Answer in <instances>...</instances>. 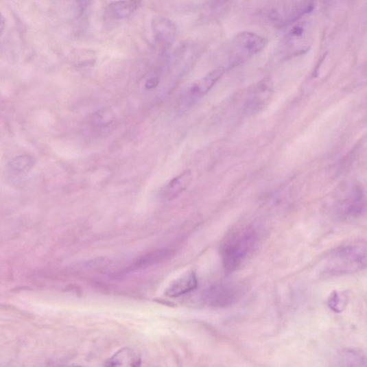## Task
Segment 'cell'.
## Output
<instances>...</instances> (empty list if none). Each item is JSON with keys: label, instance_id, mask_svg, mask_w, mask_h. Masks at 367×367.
<instances>
[{"label": "cell", "instance_id": "obj_16", "mask_svg": "<svg viewBox=\"0 0 367 367\" xmlns=\"http://www.w3.org/2000/svg\"><path fill=\"white\" fill-rule=\"evenodd\" d=\"M345 300L346 298L345 296L344 297V295H342L337 292H334L329 298L328 305L333 311L339 312L344 309Z\"/></svg>", "mask_w": 367, "mask_h": 367}, {"label": "cell", "instance_id": "obj_1", "mask_svg": "<svg viewBox=\"0 0 367 367\" xmlns=\"http://www.w3.org/2000/svg\"><path fill=\"white\" fill-rule=\"evenodd\" d=\"M367 268V246L351 244L330 250L318 265L323 276L353 274Z\"/></svg>", "mask_w": 367, "mask_h": 367}, {"label": "cell", "instance_id": "obj_9", "mask_svg": "<svg viewBox=\"0 0 367 367\" xmlns=\"http://www.w3.org/2000/svg\"><path fill=\"white\" fill-rule=\"evenodd\" d=\"M198 281L193 271H189L176 281H174L167 289L165 294L171 298L178 297L194 291Z\"/></svg>", "mask_w": 367, "mask_h": 367}, {"label": "cell", "instance_id": "obj_15", "mask_svg": "<svg viewBox=\"0 0 367 367\" xmlns=\"http://www.w3.org/2000/svg\"><path fill=\"white\" fill-rule=\"evenodd\" d=\"M34 159L28 155H20L14 157L8 164L9 171L14 174H24L34 165Z\"/></svg>", "mask_w": 367, "mask_h": 367}, {"label": "cell", "instance_id": "obj_7", "mask_svg": "<svg viewBox=\"0 0 367 367\" xmlns=\"http://www.w3.org/2000/svg\"><path fill=\"white\" fill-rule=\"evenodd\" d=\"M152 27L156 41L163 46L170 47L176 38V27L163 16H156L152 20Z\"/></svg>", "mask_w": 367, "mask_h": 367}, {"label": "cell", "instance_id": "obj_11", "mask_svg": "<svg viewBox=\"0 0 367 367\" xmlns=\"http://www.w3.org/2000/svg\"><path fill=\"white\" fill-rule=\"evenodd\" d=\"M141 364L139 353L132 348L125 347L108 361L106 367H141Z\"/></svg>", "mask_w": 367, "mask_h": 367}, {"label": "cell", "instance_id": "obj_19", "mask_svg": "<svg viewBox=\"0 0 367 367\" xmlns=\"http://www.w3.org/2000/svg\"><path fill=\"white\" fill-rule=\"evenodd\" d=\"M74 367H82V366H74Z\"/></svg>", "mask_w": 367, "mask_h": 367}, {"label": "cell", "instance_id": "obj_4", "mask_svg": "<svg viewBox=\"0 0 367 367\" xmlns=\"http://www.w3.org/2000/svg\"><path fill=\"white\" fill-rule=\"evenodd\" d=\"M224 69L222 67L215 69L191 85L180 99L178 102L180 113H184L188 110L209 93L224 74Z\"/></svg>", "mask_w": 367, "mask_h": 367}, {"label": "cell", "instance_id": "obj_14", "mask_svg": "<svg viewBox=\"0 0 367 367\" xmlns=\"http://www.w3.org/2000/svg\"><path fill=\"white\" fill-rule=\"evenodd\" d=\"M140 5L141 2L138 1L113 2L109 8L115 19L122 20L129 18Z\"/></svg>", "mask_w": 367, "mask_h": 367}, {"label": "cell", "instance_id": "obj_2", "mask_svg": "<svg viewBox=\"0 0 367 367\" xmlns=\"http://www.w3.org/2000/svg\"><path fill=\"white\" fill-rule=\"evenodd\" d=\"M257 235L250 228L236 233L223 246L222 259L223 266L228 272H233L240 267L253 249Z\"/></svg>", "mask_w": 367, "mask_h": 367}, {"label": "cell", "instance_id": "obj_10", "mask_svg": "<svg viewBox=\"0 0 367 367\" xmlns=\"http://www.w3.org/2000/svg\"><path fill=\"white\" fill-rule=\"evenodd\" d=\"M193 180L190 171H185L171 180L163 189L162 198L165 200H171L178 198Z\"/></svg>", "mask_w": 367, "mask_h": 367}, {"label": "cell", "instance_id": "obj_6", "mask_svg": "<svg viewBox=\"0 0 367 367\" xmlns=\"http://www.w3.org/2000/svg\"><path fill=\"white\" fill-rule=\"evenodd\" d=\"M365 198L361 187H355L341 202L339 212L344 217H356L362 213Z\"/></svg>", "mask_w": 367, "mask_h": 367}, {"label": "cell", "instance_id": "obj_13", "mask_svg": "<svg viewBox=\"0 0 367 367\" xmlns=\"http://www.w3.org/2000/svg\"><path fill=\"white\" fill-rule=\"evenodd\" d=\"M335 367H367V356L355 350H343L337 357Z\"/></svg>", "mask_w": 367, "mask_h": 367}, {"label": "cell", "instance_id": "obj_3", "mask_svg": "<svg viewBox=\"0 0 367 367\" xmlns=\"http://www.w3.org/2000/svg\"><path fill=\"white\" fill-rule=\"evenodd\" d=\"M266 45L262 36L241 32L235 35L230 41L228 50V59L231 67H235L261 52Z\"/></svg>", "mask_w": 367, "mask_h": 367}, {"label": "cell", "instance_id": "obj_8", "mask_svg": "<svg viewBox=\"0 0 367 367\" xmlns=\"http://www.w3.org/2000/svg\"><path fill=\"white\" fill-rule=\"evenodd\" d=\"M272 92V84L270 80H263L252 91L246 106V110L250 113H255L260 110L268 102Z\"/></svg>", "mask_w": 367, "mask_h": 367}, {"label": "cell", "instance_id": "obj_5", "mask_svg": "<svg viewBox=\"0 0 367 367\" xmlns=\"http://www.w3.org/2000/svg\"><path fill=\"white\" fill-rule=\"evenodd\" d=\"M311 8L309 3L304 2L280 3L267 9L264 14L270 23L283 26L294 22Z\"/></svg>", "mask_w": 367, "mask_h": 367}, {"label": "cell", "instance_id": "obj_12", "mask_svg": "<svg viewBox=\"0 0 367 367\" xmlns=\"http://www.w3.org/2000/svg\"><path fill=\"white\" fill-rule=\"evenodd\" d=\"M173 250L169 248L153 250L139 258L130 267V270L145 268L162 263L170 259L173 257Z\"/></svg>", "mask_w": 367, "mask_h": 367}, {"label": "cell", "instance_id": "obj_17", "mask_svg": "<svg viewBox=\"0 0 367 367\" xmlns=\"http://www.w3.org/2000/svg\"><path fill=\"white\" fill-rule=\"evenodd\" d=\"M110 260L106 258H99L88 261L86 265L88 268L92 269H99L106 268L110 265Z\"/></svg>", "mask_w": 367, "mask_h": 367}, {"label": "cell", "instance_id": "obj_18", "mask_svg": "<svg viewBox=\"0 0 367 367\" xmlns=\"http://www.w3.org/2000/svg\"><path fill=\"white\" fill-rule=\"evenodd\" d=\"M159 84V80L157 77L153 76L150 78L145 83V88L149 90L156 88Z\"/></svg>", "mask_w": 367, "mask_h": 367}]
</instances>
